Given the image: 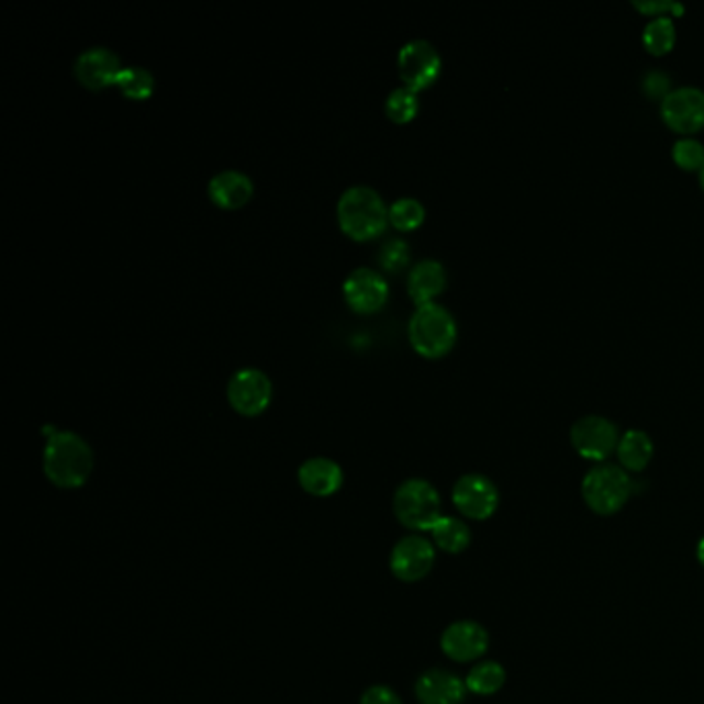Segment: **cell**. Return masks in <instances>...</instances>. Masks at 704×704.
I'll use <instances>...</instances> for the list:
<instances>
[{
    "mask_svg": "<svg viewBox=\"0 0 704 704\" xmlns=\"http://www.w3.org/2000/svg\"><path fill=\"white\" fill-rule=\"evenodd\" d=\"M91 471L93 452L87 440L69 429L51 432L44 448V473L56 488H81L89 480Z\"/></svg>",
    "mask_w": 704,
    "mask_h": 704,
    "instance_id": "1",
    "label": "cell"
},
{
    "mask_svg": "<svg viewBox=\"0 0 704 704\" xmlns=\"http://www.w3.org/2000/svg\"><path fill=\"white\" fill-rule=\"evenodd\" d=\"M337 220L347 238L368 242L378 238L389 225V206L370 187L345 190L337 203Z\"/></svg>",
    "mask_w": 704,
    "mask_h": 704,
    "instance_id": "2",
    "label": "cell"
},
{
    "mask_svg": "<svg viewBox=\"0 0 704 704\" xmlns=\"http://www.w3.org/2000/svg\"><path fill=\"white\" fill-rule=\"evenodd\" d=\"M581 494L584 504L595 515H616L633 496V480L628 471L619 465H595L583 478Z\"/></svg>",
    "mask_w": 704,
    "mask_h": 704,
    "instance_id": "3",
    "label": "cell"
},
{
    "mask_svg": "<svg viewBox=\"0 0 704 704\" xmlns=\"http://www.w3.org/2000/svg\"><path fill=\"white\" fill-rule=\"evenodd\" d=\"M410 342L412 347L424 358L436 360L447 356L457 342V323L455 316L440 304L417 306L410 321Z\"/></svg>",
    "mask_w": 704,
    "mask_h": 704,
    "instance_id": "4",
    "label": "cell"
},
{
    "mask_svg": "<svg viewBox=\"0 0 704 704\" xmlns=\"http://www.w3.org/2000/svg\"><path fill=\"white\" fill-rule=\"evenodd\" d=\"M393 509L401 525L415 532H432L443 518V500L438 490L426 480L403 481L396 488Z\"/></svg>",
    "mask_w": 704,
    "mask_h": 704,
    "instance_id": "5",
    "label": "cell"
},
{
    "mask_svg": "<svg viewBox=\"0 0 704 704\" xmlns=\"http://www.w3.org/2000/svg\"><path fill=\"white\" fill-rule=\"evenodd\" d=\"M619 438L618 426L603 415H584L570 428L574 450L586 461L597 465L618 450Z\"/></svg>",
    "mask_w": 704,
    "mask_h": 704,
    "instance_id": "6",
    "label": "cell"
},
{
    "mask_svg": "<svg viewBox=\"0 0 704 704\" xmlns=\"http://www.w3.org/2000/svg\"><path fill=\"white\" fill-rule=\"evenodd\" d=\"M443 70V58L434 44L428 40H412L407 42L396 56V72L403 81V87L412 91H422L436 83Z\"/></svg>",
    "mask_w": 704,
    "mask_h": 704,
    "instance_id": "7",
    "label": "cell"
},
{
    "mask_svg": "<svg viewBox=\"0 0 704 704\" xmlns=\"http://www.w3.org/2000/svg\"><path fill=\"white\" fill-rule=\"evenodd\" d=\"M273 396L269 377L257 368L238 370L227 382V401L232 410L244 417H257L265 412Z\"/></svg>",
    "mask_w": 704,
    "mask_h": 704,
    "instance_id": "8",
    "label": "cell"
},
{
    "mask_svg": "<svg viewBox=\"0 0 704 704\" xmlns=\"http://www.w3.org/2000/svg\"><path fill=\"white\" fill-rule=\"evenodd\" d=\"M452 502L465 518L488 521L499 511V488L481 473H467L455 483Z\"/></svg>",
    "mask_w": 704,
    "mask_h": 704,
    "instance_id": "9",
    "label": "cell"
},
{
    "mask_svg": "<svg viewBox=\"0 0 704 704\" xmlns=\"http://www.w3.org/2000/svg\"><path fill=\"white\" fill-rule=\"evenodd\" d=\"M661 116L671 131L692 135L704 128V91L699 87L671 89L661 102Z\"/></svg>",
    "mask_w": 704,
    "mask_h": 704,
    "instance_id": "10",
    "label": "cell"
},
{
    "mask_svg": "<svg viewBox=\"0 0 704 704\" xmlns=\"http://www.w3.org/2000/svg\"><path fill=\"white\" fill-rule=\"evenodd\" d=\"M344 298L356 314H377L389 302V283L375 269L361 267L345 279Z\"/></svg>",
    "mask_w": 704,
    "mask_h": 704,
    "instance_id": "11",
    "label": "cell"
},
{
    "mask_svg": "<svg viewBox=\"0 0 704 704\" xmlns=\"http://www.w3.org/2000/svg\"><path fill=\"white\" fill-rule=\"evenodd\" d=\"M434 562H436L434 544L426 537L410 535V537H403L393 548L391 572L399 581L415 583V581L428 577Z\"/></svg>",
    "mask_w": 704,
    "mask_h": 704,
    "instance_id": "12",
    "label": "cell"
},
{
    "mask_svg": "<svg viewBox=\"0 0 704 704\" xmlns=\"http://www.w3.org/2000/svg\"><path fill=\"white\" fill-rule=\"evenodd\" d=\"M490 647V635L476 619L452 622L440 636V649L457 663L480 659Z\"/></svg>",
    "mask_w": 704,
    "mask_h": 704,
    "instance_id": "13",
    "label": "cell"
},
{
    "mask_svg": "<svg viewBox=\"0 0 704 704\" xmlns=\"http://www.w3.org/2000/svg\"><path fill=\"white\" fill-rule=\"evenodd\" d=\"M121 56L108 48H89L79 54L75 63V77L81 86L91 91H103L108 87L116 86L121 75Z\"/></svg>",
    "mask_w": 704,
    "mask_h": 704,
    "instance_id": "14",
    "label": "cell"
},
{
    "mask_svg": "<svg viewBox=\"0 0 704 704\" xmlns=\"http://www.w3.org/2000/svg\"><path fill=\"white\" fill-rule=\"evenodd\" d=\"M415 696L422 704H461L467 684L447 670L424 671L415 682Z\"/></svg>",
    "mask_w": 704,
    "mask_h": 704,
    "instance_id": "15",
    "label": "cell"
},
{
    "mask_svg": "<svg viewBox=\"0 0 704 704\" xmlns=\"http://www.w3.org/2000/svg\"><path fill=\"white\" fill-rule=\"evenodd\" d=\"M209 199L213 205L225 209V211H238L250 203L255 194V185L246 174L236 170H225L209 180Z\"/></svg>",
    "mask_w": 704,
    "mask_h": 704,
    "instance_id": "16",
    "label": "cell"
},
{
    "mask_svg": "<svg viewBox=\"0 0 704 704\" xmlns=\"http://www.w3.org/2000/svg\"><path fill=\"white\" fill-rule=\"evenodd\" d=\"M298 480H300V485L304 488V492H309L312 496H319V499H325V496L335 494L344 485V471L333 459L314 457V459H309L306 463H302L300 471H298Z\"/></svg>",
    "mask_w": 704,
    "mask_h": 704,
    "instance_id": "17",
    "label": "cell"
},
{
    "mask_svg": "<svg viewBox=\"0 0 704 704\" xmlns=\"http://www.w3.org/2000/svg\"><path fill=\"white\" fill-rule=\"evenodd\" d=\"M447 290V271L443 262L426 258L420 260L407 279V292L417 306L434 304V298Z\"/></svg>",
    "mask_w": 704,
    "mask_h": 704,
    "instance_id": "18",
    "label": "cell"
},
{
    "mask_svg": "<svg viewBox=\"0 0 704 704\" xmlns=\"http://www.w3.org/2000/svg\"><path fill=\"white\" fill-rule=\"evenodd\" d=\"M616 452H618L619 467H624L630 473H640L653 459V440L642 429H626L619 438Z\"/></svg>",
    "mask_w": 704,
    "mask_h": 704,
    "instance_id": "19",
    "label": "cell"
},
{
    "mask_svg": "<svg viewBox=\"0 0 704 704\" xmlns=\"http://www.w3.org/2000/svg\"><path fill=\"white\" fill-rule=\"evenodd\" d=\"M429 533L434 544L447 554H461L471 544L469 525L455 516H443Z\"/></svg>",
    "mask_w": 704,
    "mask_h": 704,
    "instance_id": "20",
    "label": "cell"
},
{
    "mask_svg": "<svg viewBox=\"0 0 704 704\" xmlns=\"http://www.w3.org/2000/svg\"><path fill=\"white\" fill-rule=\"evenodd\" d=\"M467 690L478 696H492L506 684V670L499 661H481L465 678Z\"/></svg>",
    "mask_w": 704,
    "mask_h": 704,
    "instance_id": "21",
    "label": "cell"
},
{
    "mask_svg": "<svg viewBox=\"0 0 704 704\" xmlns=\"http://www.w3.org/2000/svg\"><path fill=\"white\" fill-rule=\"evenodd\" d=\"M122 96L133 102H145L154 96V75L143 67H124L116 79Z\"/></svg>",
    "mask_w": 704,
    "mask_h": 704,
    "instance_id": "22",
    "label": "cell"
},
{
    "mask_svg": "<svg viewBox=\"0 0 704 704\" xmlns=\"http://www.w3.org/2000/svg\"><path fill=\"white\" fill-rule=\"evenodd\" d=\"M420 112V100H417V93L407 89V87H396L387 102H384V114L387 119L395 124H407L412 122Z\"/></svg>",
    "mask_w": 704,
    "mask_h": 704,
    "instance_id": "23",
    "label": "cell"
},
{
    "mask_svg": "<svg viewBox=\"0 0 704 704\" xmlns=\"http://www.w3.org/2000/svg\"><path fill=\"white\" fill-rule=\"evenodd\" d=\"M426 220V209L412 197H403L389 206V224L399 232H413Z\"/></svg>",
    "mask_w": 704,
    "mask_h": 704,
    "instance_id": "24",
    "label": "cell"
},
{
    "mask_svg": "<svg viewBox=\"0 0 704 704\" xmlns=\"http://www.w3.org/2000/svg\"><path fill=\"white\" fill-rule=\"evenodd\" d=\"M642 42H645L647 51L651 52V54H657V56L668 54L673 48V44H675V25H673V21L668 15L651 19L647 23L645 32H642Z\"/></svg>",
    "mask_w": 704,
    "mask_h": 704,
    "instance_id": "25",
    "label": "cell"
},
{
    "mask_svg": "<svg viewBox=\"0 0 704 704\" xmlns=\"http://www.w3.org/2000/svg\"><path fill=\"white\" fill-rule=\"evenodd\" d=\"M673 161L684 170H701L704 166V145L699 138L682 137L673 143Z\"/></svg>",
    "mask_w": 704,
    "mask_h": 704,
    "instance_id": "26",
    "label": "cell"
},
{
    "mask_svg": "<svg viewBox=\"0 0 704 704\" xmlns=\"http://www.w3.org/2000/svg\"><path fill=\"white\" fill-rule=\"evenodd\" d=\"M378 262L384 271H403L410 265V246L403 241L387 242L380 250H378Z\"/></svg>",
    "mask_w": 704,
    "mask_h": 704,
    "instance_id": "27",
    "label": "cell"
},
{
    "mask_svg": "<svg viewBox=\"0 0 704 704\" xmlns=\"http://www.w3.org/2000/svg\"><path fill=\"white\" fill-rule=\"evenodd\" d=\"M670 87V77H668L666 72H661V70H649V72L645 75V79H642L645 93H647L649 98L661 100V102L668 98V93L671 91Z\"/></svg>",
    "mask_w": 704,
    "mask_h": 704,
    "instance_id": "28",
    "label": "cell"
},
{
    "mask_svg": "<svg viewBox=\"0 0 704 704\" xmlns=\"http://www.w3.org/2000/svg\"><path fill=\"white\" fill-rule=\"evenodd\" d=\"M636 9L642 11V13H649L653 18H661V13H675V15H682L684 13V7L680 2H671V0H645V2H635Z\"/></svg>",
    "mask_w": 704,
    "mask_h": 704,
    "instance_id": "29",
    "label": "cell"
},
{
    "mask_svg": "<svg viewBox=\"0 0 704 704\" xmlns=\"http://www.w3.org/2000/svg\"><path fill=\"white\" fill-rule=\"evenodd\" d=\"M360 704H403L401 699L389 686L368 688L361 696Z\"/></svg>",
    "mask_w": 704,
    "mask_h": 704,
    "instance_id": "30",
    "label": "cell"
},
{
    "mask_svg": "<svg viewBox=\"0 0 704 704\" xmlns=\"http://www.w3.org/2000/svg\"><path fill=\"white\" fill-rule=\"evenodd\" d=\"M696 560H699V565L704 568V535L701 537L699 546H696Z\"/></svg>",
    "mask_w": 704,
    "mask_h": 704,
    "instance_id": "31",
    "label": "cell"
},
{
    "mask_svg": "<svg viewBox=\"0 0 704 704\" xmlns=\"http://www.w3.org/2000/svg\"><path fill=\"white\" fill-rule=\"evenodd\" d=\"M701 187H703L704 190V166L701 168Z\"/></svg>",
    "mask_w": 704,
    "mask_h": 704,
    "instance_id": "32",
    "label": "cell"
}]
</instances>
